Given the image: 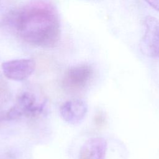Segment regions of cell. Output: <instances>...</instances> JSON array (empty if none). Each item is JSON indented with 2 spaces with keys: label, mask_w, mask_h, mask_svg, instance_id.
Segmentation results:
<instances>
[{
  "label": "cell",
  "mask_w": 159,
  "mask_h": 159,
  "mask_svg": "<svg viewBox=\"0 0 159 159\" xmlns=\"http://www.w3.org/2000/svg\"><path fill=\"white\" fill-rule=\"evenodd\" d=\"M145 31L140 40V48L152 57H159V21L147 16L144 20Z\"/></svg>",
  "instance_id": "3"
},
{
  "label": "cell",
  "mask_w": 159,
  "mask_h": 159,
  "mask_svg": "<svg viewBox=\"0 0 159 159\" xmlns=\"http://www.w3.org/2000/svg\"><path fill=\"white\" fill-rule=\"evenodd\" d=\"M35 61L32 59L22 58L9 60L1 65L4 75L13 81H23L30 76L34 72Z\"/></svg>",
  "instance_id": "5"
},
{
  "label": "cell",
  "mask_w": 159,
  "mask_h": 159,
  "mask_svg": "<svg viewBox=\"0 0 159 159\" xmlns=\"http://www.w3.org/2000/svg\"><path fill=\"white\" fill-rule=\"evenodd\" d=\"M19 35L33 45L52 48L60 39V24L56 11L50 4L35 2L11 15Z\"/></svg>",
  "instance_id": "1"
},
{
  "label": "cell",
  "mask_w": 159,
  "mask_h": 159,
  "mask_svg": "<svg viewBox=\"0 0 159 159\" xmlns=\"http://www.w3.org/2000/svg\"><path fill=\"white\" fill-rule=\"evenodd\" d=\"M107 141L102 137H91L81 146L78 159H106Z\"/></svg>",
  "instance_id": "7"
},
{
  "label": "cell",
  "mask_w": 159,
  "mask_h": 159,
  "mask_svg": "<svg viewBox=\"0 0 159 159\" xmlns=\"http://www.w3.org/2000/svg\"><path fill=\"white\" fill-rule=\"evenodd\" d=\"M146 2L154 9L159 12V0H145Z\"/></svg>",
  "instance_id": "9"
},
{
  "label": "cell",
  "mask_w": 159,
  "mask_h": 159,
  "mask_svg": "<svg viewBox=\"0 0 159 159\" xmlns=\"http://www.w3.org/2000/svg\"><path fill=\"white\" fill-rule=\"evenodd\" d=\"M94 122L98 126L103 125L106 122L105 116L101 112L98 113L94 117Z\"/></svg>",
  "instance_id": "8"
},
{
  "label": "cell",
  "mask_w": 159,
  "mask_h": 159,
  "mask_svg": "<svg viewBox=\"0 0 159 159\" xmlns=\"http://www.w3.org/2000/svg\"><path fill=\"white\" fill-rule=\"evenodd\" d=\"M93 75V70L91 66L86 64L76 65L67 70L63 83L69 90L80 91L89 84Z\"/></svg>",
  "instance_id": "4"
},
{
  "label": "cell",
  "mask_w": 159,
  "mask_h": 159,
  "mask_svg": "<svg viewBox=\"0 0 159 159\" xmlns=\"http://www.w3.org/2000/svg\"><path fill=\"white\" fill-rule=\"evenodd\" d=\"M36 96L30 92L24 91L19 94L14 106L5 113L6 120H14L22 116L37 117L44 110L45 103H38Z\"/></svg>",
  "instance_id": "2"
},
{
  "label": "cell",
  "mask_w": 159,
  "mask_h": 159,
  "mask_svg": "<svg viewBox=\"0 0 159 159\" xmlns=\"http://www.w3.org/2000/svg\"><path fill=\"white\" fill-rule=\"evenodd\" d=\"M88 112L86 102L80 99H73L65 102L60 107L61 118L71 124L81 122Z\"/></svg>",
  "instance_id": "6"
}]
</instances>
